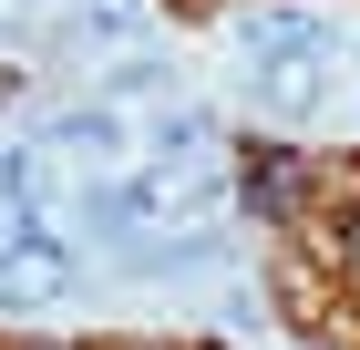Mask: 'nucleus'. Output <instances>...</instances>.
I'll list each match as a JSON object with an SVG mask.
<instances>
[{"mask_svg":"<svg viewBox=\"0 0 360 350\" xmlns=\"http://www.w3.org/2000/svg\"><path fill=\"white\" fill-rule=\"evenodd\" d=\"M72 278H83V268H72V247H62L52 227H31V237L0 258V309H62Z\"/></svg>","mask_w":360,"mask_h":350,"instance_id":"nucleus-1","label":"nucleus"},{"mask_svg":"<svg viewBox=\"0 0 360 350\" xmlns=\"http://www.w3.org/2000/svg\"><path fill=\"white\" fill-rule=\"evenodd\" d=\"M237 42H248V62H330V21L319 11H248Z\"/></svg>","mask_w":360,"mask_h":350,"instance_id":"nucleus-2","label":"nucleus"},{"mask_svg":"<svg viewBox=\"0 0 360 350\" xmlns=\"http://www.w3.org/2000/svg\"><path fill=\"white\" fill-rule=\"evenodd\" d=\"M52 144H62V155H93V165H103V155H124L134 135H124V113H113V104H72V113H52Z\"/></svg>","mask_w":360,"mask_h":350,"instance_id":"nucleus-3","label":"nucleus"},{"mask_svg":"<svg viewBox=\"0 0 360 350\" xmlns=\"http://www.w3.org/2000/svg\"><path fill=\"white\" fill-rule=\"evenodd\" d=\"M309 73H319V62H257V73H248V104L257 113H309V104H319Z\"/></svg>","mask_w":360,"mask_h":350,"instance_id":"nucleus-4","label":"nucleus"},{"mask_svg":"<svg viewBox=\"0 0 360 350\" xmlns=\"http://www.w3.org/2000/svg\"><path fill=\"white\" fill-rule=\"evenodd\" d=\"M144 278H206V268H226V237H175V247H124Z\"/></svg>","mask_w":360,"mask_h":350,"instance_id":"nucleus-5","label":"nucleus"},{"mask_svg":"<svg viewBox=\"0 0 360 350\" xmlns=\"http://www.w3.org/2000/svg\"><path fill=\"white\" fill-rule=\"evenodd\" d=\"M144 31V0H93V11H72V42L83 52H113V42H134Z\"/></svg>","mask_w":360,"mask_h":350,"instance_id":"nucleus-6","label":"nucleus"},{"mask_svg":"<svg viewBox=\"0 0 360 350\" xmlns=\"http://www.w3.org/2000/svg\"><path fill=\"white\" fill-rule=\"evenodd\" d=\"M248 196H257V206H268V216H278V206H288V165H278V155H268V165H257V175H248Z\"/></svg>","mask_w":360,"mask_h":350,"instance_id":"nucleus-7","label":"nucleus"}]
</instances>
